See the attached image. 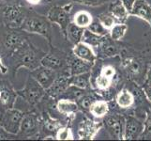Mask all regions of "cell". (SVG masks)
Listing matches in <instances>:
<instances>
[{"instance_id":"cell-12","label":"cell","mask_w":151,"mask_h":141,"mask_svg":"<svg viewBox=\"0 0 151 141\" xmlns=\"http://www.w3.org/2000/svg\"><path fill=\"white\" fill-rule=\"evenodd\" d=\"M70 76L71 75L70 74V71L66 72L65 69L61 74L58 72V74H57L55 80L52 84V86L48 90H46V92H47L48 95L54 98L60 96L70 85Z\"/></svg>"},{"instance_id":"cell-31","label":"cell","mask_w":151,"mask_h":141,"mask_svg":"<svg viewBox=\"0 0 151 141\" xmlns=\"http://www.w3.org/2000/svg\"><path fill=\"white\" fill-rule=\"evenodd\" d=\"M42 123L44 129L47 130L48 132H57L60 127H62V124L60 123V121H56V119H54L53 118H51L48 114H45L42 119Z\"/></svg>"},{"instance_id":"cell-37","label":"cell","mask_w":151,"mask_h":141,"mask_svg":"<svg viewBox=\"0 0 151 141\" xmlns=\"http://www.w3.org/2000/svg\"><path fill=\"white\" fill-rule=\"evenodd\" d=\"M70 1L81 5H85V6L87 7H99L107 2H111L113 0H70Z\"/></svg>"},{"instance_id":"cell-5","label":"cell","mask_w":151,"mask_h":141,"mask_svg":"<svg viewBox=\"0 0 151 141\" xmlns=\"http://www.w3.org/2000/svg\"><path fill=\"white\" fill-rule=\"evenodd\" d=\"M45 91L46 90L32 76H30L27 83H25V86L24 87L23 90L17 91V93L25 102H27L29 104L33 106L43 97Z\"/></svg>"},{"instance_id":"cell-2","label":"cell","mask_w":151,"mask_h":141,"mask_svg":"<svg viewBox=\"0 0 151 141\" xmlns=\"http://www.w3.org/2000/svg\"><path fill=\"white\" fill-rule=\"evenodd\" d=\"M23 30L28 33H35L43 36L47 39L48 43L51 44L52 40V28L50 21L47 18H43L38 15L27 16L22 27Z\"/></svg>"},{"instance_id":"cell-21","label":"cell","mask_w":151,"mask_h":141,"mask_svg":"<svg viewBox=\"0 0 151 141\" xmlns=\"http://www.w3.org/2000/svg\"><path fill=\"white\" fill-rule=\"evenodd\" d=\"M27 40H25V37L23 35H21L19 33H15V32H10L9 34H7L6 38H5V46L6 48H8L10 51H15L16 49H18L19 47L22 46Z\"/></svg>"},{"instance_id":"cell-38","label":"cell","mask_w":151,"mask_h":141,"mask_svg":"<svg viewBox=\"0 0 151 141\" xmlns=\"http://www.w3.org/2000/svg\"><path fill=\"white\" fill-rule=\"evenodd\" d=\"M143 139H151V116L148 115V117L145 119L144 122V131L141 134Z\"/></svg>"},{"instance_id":"cell-15","label":"cell","mask_w":151,"mask_h":141,"mask_svg":"<svg viewBox=\"0 0 151 141\" xmlns=\"http://www.w3.org/2000/svg\"><path fill=\"white\" fill-rule=\"evenodd\" d=\"M72 52H73L74 56L88 62V63L91 64L92 66H94V64L96 63V60L98 59V56L94 52V50H93L92 46L84 43V41H80L79 43L75 44Z\"/></svg>"},{"instance_id":"cell-25","label":"cell","mask_w":151,"mask_h":141,"mask_svg":"<svg viewBox=\"0 0 151 141\" xmlns=\"http://www.w3.org/2000/svg\"><path fill=\"white\" fill-rule=\"evenodd\" d=\"M93 21V16L90 12L86 10H79L73 16V22L78 27H81L83 28H87L91 25Z\"/></svg>"},{"instance_id":"cell-4","label":"cell","mask_w":151,"mask_h":141,"mask_svg":"<svg viewBox=\"0 0 151 141\" xmlns=\"http://www.w3.org/2000/svg\"><path fill=\"white\" fill-rule=\"evenodd\" d=\"M24 113L16 108H7L0 111V126L12 134H18Z\"/></svg>"},{"instance_id":"cell-6","label":"cell","mask_w":151,"mask_h":141,"mask_svg":"<svg viewBox=\"0 0 151 141\" xmlns=\"http://www.w3.org/2000/svg\"><path fill=\"white\" fill-rule=\"evenodd\" d=\"M68 62H69V59H66L65 54L55 49L49 52L48 54L44 55L40 59L41 66L55 70L56 72L63 71L68 68Z\"/></svg>"},{"instance_id":"cell-32","label":"cell","mask_w":151,"mask_h":141,"mask_svg":"<svg viewBox=\"0 0 151 141\" xmlns=\"http://www.w3.org/2000/svg\"><path fill=\"white\" fill-rule=\"evenodd\" d=\"M91 32L95 33L99 36H106L109 35V30L104 27V25L101 23V21L97 19H93L91 25L87 27Z\"/></svg>"},{"instance_id":"cell-23","label":"cell","mask_w":151,"mask_h":141,"mask_svg":"<svg viewBox=\"0 0 151 141\" xmlns=\"http://www.w3.org/2000/svg\"><path fill=\"white\" fill-rule=\"evenodd\" d=\"M84 31H85V28L78 27L77 25H75L72 22L69 25V27H68L66 39H68L71 43H73L75 45L77 43H79L80 41H82Z\"/></svg>"},{"instance_id":"cell-34","label":"cell","mask_w":151,"mask_h":141,"mask_svg":"<svg viewBox=\"0 0 151 141\" xmlns=\"http://www.w3.org/2000/svg\"><path fill=\"white\" fill-rule=\"evenodd\" d=\"M97 18L101 21V23L108 30H110V29L112 28L113 25H114V24H116V18L114 17V15H113L110 12H103V13L99 14Z\"/></svg>"},{"instance_id":"cell-14","label":"cell","mask_w":151,"mask_h":141,"mask_svg":"<svg viewBox=\"0 0 151 141\" xmlns=\"http://www.w3.org/2000/svg\"><path fill=\"white\" fill-rule=\"evenodd\" d=\"M103 126L102 122H96L93 121L89 119H85L84 121H81L78 129V137L79 139L84 140H92L94 139L96 134L99 133L101 128Z\"/></svg>"},{"instance_id":"cell-11","label":"cell","mask_w":151,"mask_h":141,"mask_svg":"<svg viewBox=\"0 0 151 141\" xmlns=\"http://www.w3.org/2000/svg\"><path fill=\"white\" fill-rule=\"evenodd\" d=\"M57 74H58V72L52 69H48V68L40 65L37 69L31 71L30 76H32L46 90L52 86V84L55 80Z\"/></svg>"},{"instance_id":"cell-16","label":"cell","mask_w":151,"mask_h":141,"mask_svg":"<svg viewBox=\"0 0 151 141\" xmlns=\"http://www.w3.org/2000/svg\"><path fill=\"white\" fill-rule=\"evenodd\" d=\"M129 15L145 21L151 27V5L145 0H135Z\"/></svg>"},{"instance_id":"cell-7","label":"cell","mask_w":151,"mask_h":141,"mask_svg":"<svg viewBox=\"0 0 151 141\" xmlns=\"http://www.w3.org/2000/svg\"><path fill=\"white\" fill-rule=\"evenodd\" d=\"M4 20L10 28L22 27L27 15L24 9L19 6H8L4 9Z\"/></svg>"},{"instance_id":"cell-10","label":"cell","mask_w":151,"mask_h":141,"mask_svg":"<svg viewBox=\"0 0 151 141\" xmlns=\"http://www.w3.org/2000/svg\"><path fill=\"white\" fill-rule=\"evenodd\" d=\"M144 131V123L139 121L137 118L133 117L132 115L125 118L124 123V132H123V139L132 140L137 139L141 137Z\"/></svg>"},{"instance_id":"cell-39","label":"cell","mask_w":151,"mask_h":141,"mask_svg":"<svg viewBox=\"0 0 151 141\" xmlns=\"http://www.w3.org/2000/svg\"><path fill=\"white\" fill-rule=\"evenodd\" d=\"M101 74H103L107 77H110V78H113L114 79V75H116V69H114L113 66H110V65L104 66L101 70Z\"/></svg>"},{"instance_id":"cell-19","label":"cell","mask_w":151,"mask_h":141,"mask_svg":"<svg viewBox=\"0 0 151 141\" xmlns=\"http://www.w3.org/2000/svg\"><path fill=\"white\" fill-rule=\"evenodd\" d=\"M109 12L114 15V17L118 21V23H125L129 16V10L122 2V0H114V1L113 0L109 7Z\"/></svg>"},{"instance_id":"cell-20","label":"cell","mask_w":151,"mask_h":141,"mask_svg":"<svg viewBox=\"0 0 151 141\" xmlns=\"http://www.w3.org/2000/svg\"><path fill=\"white\" fill-rule=\"evenodd\" d=\"M56 108L62 115L73 118L75 114L79 111V104L75 101L69 100V99H59L56 103Z\"/></svg>"},{"instance_id":"cell-8","label":"cell","mask_w":151,"mask_h":141,"mask_svg":"<svg viewBox=\"0 0 151 141\" xmlns=\"http://www.w3.org/2000/svg\"><path fill=\"white\" fill-rule=\"evenodd\" d=\"M40 128V119L36 113L28 112L24 114L20 126V131L18 133L21 137H31L39 132Z\"/></svg>"},{"instance_id":"cell-24","label":"cell","mask_w":151,"mask_h":141,"mask_svg":"<svg viewBox=\"0 0 151 141\" xmlns=\"http://www.w3.org/2000/svg\"><path fill=\"white\" fill-rule=\"evenodd\" d=\"M89 112L95 118H104L109 113V103L106 100H97L91 106Z\"/></svg>"},{"instance_id":"cell-9","label":"cell","mask_w":151,"mask_h":141,"mask_svg":"<svg viewBox=\"0 0 151 141\" xmlns=\"http://www.w3.org/2000/svg\"><path fill=\"white\" fill-rule=\"evenodd\" d=\"M104 125L108 133L114 139H123L125 119L117 114L106 115L104 119Z\"/></svg>"},{"instance_id":"cell-26","label":"cell","mask_w":151,"mask_h":141,"mask_svg":"<svg viewBox=\"0 0 151 141\" xmlns=\"http://www.w3.org/2000/svg\"><path fill=\"white\" fill-rule=\"evenodd\" d=\"M86 93V88H81L73 85H70L69 87L60 95V99H69V100L76 102V100H79Z\"/></svg>"},{"instance_id":"cell-1","label":"cell","mask_w":151,"mask_h":141,"mask_svg":"<svg viewBox=\"0 0 151 141\" xmlns=\"http://www.w3.org/2000/svg\"><path fill=\"white\" fill-rule=\"evenodd\" d=\"M12 59L13 69L15 71H17L21 67L27 68L33 71L40 66V59L38 56V52L27 40L18 49L13 51Z\"/></svg>"},{"instance_id":"cell-43","label":"cell","mask_w":151,"mask_h":141,"mask_svg":"<svg viewBox=\"0 0 151 141\" xmlns=\"http://www.w3.org/2000/svg\"><path fill=\"white\" fill-rule=\"evenodd\" d=\"M27 1L30 4H33V5H36V4H39L40 2V0H27Z\"/></svg>"},{"instance_id":"cell-36","label":"cell","mask_w":151,"mask_h":141,"mask_svg":"<svg viewBox=\"0 0 151 141\" xmlns=\"http://www.w3.org/2000/svg\"><path fill=\"white\" fill-rule=\"evenodd\" d=\"M55 139L57 140H72L74 139L73 133L69 127L62 126L60 127L55 134Z\"/></svg>"},{"instance_id":"cell-42","label":"cell","mask_w":151,"mask_h":141,"mask_svg":"<svg viewBox=\"0 0 151 141\" xmlns=\"http://www.w3.org/2000/svg\"><path fill=\"white\" fill-rule=\"evenodd\" d=\"M0 71H1V72H2L3 74H7V72H8V68L4 65L3 61L1 59V57H0Z\"/></svg>"},{"instance_id":"cell-28","label":"cell","mask_w":151,"mask_h":141,"mask_svg":"<svg viewBox=\"0 0 151 141\" xmlns=\"http://www.w3.org/2000/svg\"><path fill=\"white\" fill-rule=\"evenodd\" d=\"M128 30V25L125 23H116L114 24L112 28L109 30V36L112 40L118 41L121 40Z\"/></svg>"},{"instance_id":"cell-33","label":"cell","mask_w":151,"mask_h":141,"mask_svg":"<svg viewBox=\"0 0 151 141\" xmlns=\"http://www.w3.org/2000/svg\"><path fill=\"white\" fill-rule=\"evenodd\" d=\"M97 100H98V99L94 95H92V94L86 93L84 96L81 97L79 100H78V104H79V106L83 109V110L89 111L91 106Z\"/></svg>"},{"instance_id":"cell-27","label":"cell","mask_w":151,"mask_h":141,"mask_svg":"<svg viewBox=\"0 0 151 141\" xmlns=\"http://www.w3.org/2000/svg\"><path fill=\"white\" fill-rule=\"evenodd\" d=\"M70 85L86 90L91 85V72L70 76Z\"/></svg>"},{"instance_id":"cell-22","label":"cell","mask_w":151,"mask_h":141,"mask_svg":"<svg viewBox=\"0 0 151 141\" xmlns=\"http://www.w3.org/2000/svg\"><path fill=\"white\" fill-rule=\"evenodd\" d=\"M134 95L126 88H123V90L119 91L116 98L117 106L123 109H128L132 107V104L134 103Z\"/></svg>"},{"instance_id":"cell-29","label":"cell","mask_w":151,"mask_h":141,"mask_svg":"<svg viewBox=\"0 0 151 141\" xmlns=\"http://www.w3.org/2000/svg\"><path fill=\"white\" fill-rule=\"evenodd\" d=\"M122 66L123 68H125V70H127L129 74L132 76L138 75L140 72H141V64H140V62L137 59H132V57L125 59L123 61Z\"/></svg>"},{"instance_id":"cell-13","label":"cell","mask_w":151,"mask_h":141,"mask_svg":"<svg viewBox=\"0 0 151 141\" xmlns=\"http://www.w3.org/2000/svg\"><path fill=\"white\" fill-rule=\"evenodd\" d=\"M121 53V48L116 40L111 39L109 35L104 36L103 40L98 46V57L100 59H109L119 55Z\"/></svg>"},{"instance_id":"cell-30","label":"cell","mask_w":151,"mask_h":141,"mask_svg":"<svg viewBox=\"0 0 151 141\" xmlns=\"http://www.w3.org/2000/svg\"><path fill=\"white\" fill-rule=\"evenodd\" d=\"M104 36H99L95 33L91 32L88 28H85L84 35H83L82 41L91 45L92 47H98L103 40Z\"/></svg>"},{"instance_id":"cell-18","label":"cell","mask_w":151,"mask_h":141,"mask_svg":"<svg viewBox=\"0 0 151 141\" xmlns=\"http://www.w3.org/2000/svg\"><path fill=\"white\" fill-rule=\"evenodd\" d=\"M92 67L93 66L91 64L79 59V57H77L76 56L69 59V62H68V69H69L71 76L89 72H91Z\"/></svg>"},{"instance_id":"cell-3","label":"cell","mask_w":151,"mask_h":141,"mask_svg":"<svg viewBox=\"0 0 151 141\" xmlns=\"http://www.w3.org/2000/svg\"><path fill=\"white\" fill-rule=\"evenodd\" d=\"M73 8V5L71 3L66 4L64 6H54L52 7L46 15L50 23L57 24L63 33L64 37H67V29L70 22V12Z\"/></svg>"},{"instance_id":"cell-35","label":"cell","mask_w":151,"mask_h":141,"mask_svg":"<svg viewBox=\"0 0 151 141\" xmlns=\"http://www.w3.org/2000/svg\"><path fill=\"white\" fill-rule=\"evenodd\" d=\"M113 81L114 79L110 77H107L103 74H101L97 77L96 79V86L98 90H107V88L111 87L112 84H113Z\"/></svg>"},{"instance_id":"cell-41","label":"cell","mask_w":151,"mask_h":141,"mask_svg":"<svg viewBox=\"0 0 151 141\" xmlns=\"http://www.w3.org/2000/svg\"><path fill=\"white\" fill-rule=\"evenodd\" d=\"M9 134V132H7L3 127L0 126V139H8Z\"/></svg>"},{"instance_id":"cell-17","label":"cell","mask_w":151,"mask_h":141,"mask_svg":"<svg viewBox=\"0 0 151 141\" xmlns=\"http://www.w3.org/2000/svg\"><path fill=\"white\" fill-rule=\"evenodd\" d=\"M18 93L15 92L8 84L0 86V110L14 107Z\"/></svg>"},{"instance_id":"cell-40","label":"cell","mask_w":151,"mask_h":141,"mask_svg":"<svg viewBox=\"0 0 151 141\" xmlns=\"http://www.w3.org/2000/svg\"><path fill=\"white\" fill-rule=\"evenodd\" d=\"M144 90H145V95H147V99L151 102V83H147L144 87Z\"/></svg>"}]
</instances>
